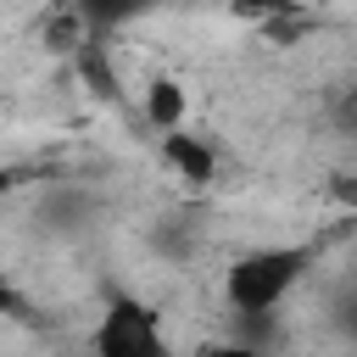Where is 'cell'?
I'll list each match as a JSON object with an SVG mask.
<instances>
[{
	"label": "cell",
	"instance_id": "obj_2",
	"mask_svg": "<svg viewBox=\"0 0 357 357\" xmlns=\"http://www.w3.org/2000/svg\"><path fill=\"white\" fill-rule=\"evenodd\" d=\"M89 351L95 357H162L167 335H162V312L128 290H112L106 312L89 329Z\"/></svg>",
	"mask_w": 357,
	"mask_h": 357
},
{
	"label": "cell",
	"instance_id": "obj_3",
	"mask_svg": "<svg viewBox=\"0 0 357 357\" xmlns=\"http://www.w3.org/2000/svg\"><path fill=\"white\" fill-rule=\"evenodd\" d=\"M162 162H167L184 184H195V190H206V184L218 178V151H212V139L190 134L184 123H178V128H162Z\"/></svg>",
	"mask_w": 357,
	"mask_h": 357
},
{
	"label": "cell",
	"instance_id": "obj_7",
	"mask_svg": "<svg viewBox=\"0 0 357 357\" xmlns=\"http://www.w3.org/2000/svg\"><path fill=\"white\" fill-rule=\"evenodd\" d=\"M6 312H22V290L11 284V273H0V318Z\"/></svg>",
	"mask_w": 357,
	"mask_h": 357
},
{
	"label": "cell",
	"instance_id": "obj_6",
	"mask_svg": "<svg viewBox=\"0 0 357 357\" xmlns=\"http://www.w3.org/2000/svg\"><path fill=\"white\" fill-rule=\"evenodd\" d=\"M73 6H78V17H84L89 33H106L112 39L117 28H128L134 17H145L156 0H73Z\"/></svg>",
	"mask_w": 357,
	"mask_h": 357
},
{
	"label": "cell",
	"instance_id": "obj_1",
	"mask_svg": "<svg viewBox=\"0 0 357 357\" xmlns=\"http://www.w3.org/2000/svg\"><path fill=\"white\" fill-rule=\"evenodd\" d=\"M318 262V245L307 240H290V245H257L245 257H234L223 268V301L234 318H268L296 284L301 273Z\"/></svg>",
	"mask_w": 357,
	"mask_h": 357
},
{
	"label": "cell",
	"instance_id": "obj_4",
	"mask_svg": "<svg viewBox=\"0 0 357 357\" xmlns=\"http://www.w3.org/2000/svg\"><path fill=\"white\" fill-rule=\"evenodd\" d=\"M229 11H234L240 22H251L257 33H268L273 45H290L296 33L312 28V11H307L301 0H229Z\"/></svg>",
	"mask_w": 357,
	"mask_h": 357
},
{
	"label": "cell",
	"instance_id": "obj_9",
	"mask_svg": "<svg viewBox=\"0 0 357 357\" xmlns=\"http://www.w3.org/2000/svg\"><path fill=\"white\" fill-rule=\"evenodd\" d=\"M6 184H11V178H6V173H0V190H6Z\"/></svg>",
	"mask_w": 357,
	"mask_h": 357
},
{
	"label": "cell",
	"instance_id": "obj_5",
	"mask_svg": "<svg viewBox=\"0 0 357 357\" xmlns=\"http://www.w3.org/2000/svg\"><path fill=\"white\" fill-rule=\"evenodd\" d=\"M139 106H145V123L162 134V128H178V123H184L190 95H184V84H178V78H151V84H145V95H139Z\"/></svg>",
	"mask_w": 357,
	"mask_h": 357
},
{
	"label": "cell",
	"instance_id": "obj_8",
	"mask_svg": "<svg viewBox=\"0 0 357 357\" xmlns=\"http://www.w3.org/2000/svg\"><path fill=\"white\" fill-rule=\"evenodd\" d=\"M329 190H335V195H340L346 206H357V178H351V173H340V178H335Z\"/></svg>",
	"mask_w": 357,
	"mask_h": 357
}]
</instances>
